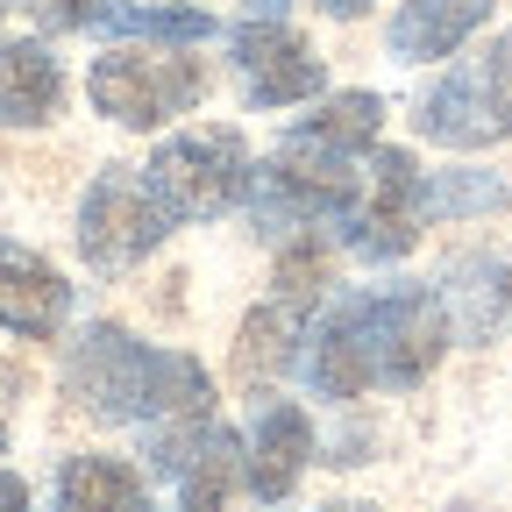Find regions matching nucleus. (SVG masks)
Here are the masks:
<instances>
[{
    "mask_svg": "<svg viewBox=\"0 0 512 512\" xmlns=\"http://www.w3.org/2000/svg\"><path fill=\"white\" fill-rule=\"evenodd\" d=\"M448 342H456V328H448L427 278L349 285V292H328L313 306L299 377L335 406H356L370 392H420L441 370Z\"/></svg>",
    "mask_w": 512,
    "mask_h": 512,
    "instance_id": "1",
    "label": "nucleus"
},
{
    "mask_svg": "<svg viewBox=\"0 0 512 512\" xmlns=\"http://www.w3.org/2000/svg\"><path fill=\"white\" fill-rule=\"evenodd\" d=\"M64 399L72 413L100 420V427H157V420H185V413H214V377L200 356L143 342L121 320H86L64 342Z\"/></svg>",
    "mask_w": 512,
    "mask_h": 512,
    "instance_id": "2",
    "label": "nucleus"
},
{
    "mask_svg": "<svg viewBox=\"0 0 512 512\" xmlns=\"http://www.w3.org/2000/svg\"><path fill=\"white\" fill-rule=\"evenodd\" d=\"M413 136L434 150H456V157L512 143V29H498L491 43H477L456 64H441V79L420 86Z\"/></svg>",
    "mask_w": 512,
    "mask_h": 512,
    "instance_id": "3",
    "label": "nucleus"
},
{
    "mask_svg": "<svg viewBox=\"0 0 512 512\" xmlns=\"http://www.w3.org/2000/svg\"><path fill=\"white\" fill-rule=\"evenodd\" d=\"M86 100L114 128L157 136V128H171L178 114L207 100V64L178 43H107L86 64Z\"/></svg>",
    "mask_w": 512,
    "mask_h": 512,
    "instance_id": "4",
    "label": "nucleus"
},
{
    "mask_svg": "<svg viewBox=\"0 0 512 512\" xmlns=\"http://www.w3.org/2000/svg\"><path fill=\"white\" fill-rule=\"evenodd\" d=\"M427 228H434L427 164L406 143H377L370 164H363V192L335 221V249L356 256V264H370V271H384V264H406V256L427 242Z\"/></svg>",
    "mask_w": 512,
    "mask_h": 512,
    "instance_id": "5",
    "label": "nucleus"
},
{
    "mask_svg": "<svg viewBox=\"0 0 512 512\" xmlns=\"http://www.w3.org/2000/svg\"><path fill=\"white\" fill-rule=\"evenodd\" d=\"M249 143H242V128H171V136L150 150L143 178L157 192V207L178 221V228H200V221H221L242 207V192H249Z\"/></svg>",
    "mask_w": 512,
    "mask_h": 512,
    "instance_id": "6",
    "label": "nucleus"
},
{
    "mask_svg": "<svg viewBox=\"0 0 512 512\" xmlns=\"http://www.w3.org/2000/svg\"><path fill=\"white\" fill-rule=\"evenodd\" d=\"M178 221L157 207V192L143 178V164H100L79 192V214H72V242H79V264L100 278H128L143 271L150 256L164 249Z\"/></svg>",
    "mask_w": 512,
    "mask_h": 512,
    "instance_id": "7",
    "label": "nucleus"
},
{
    "mask_svg": "<svg viewBox=\"0 0 512 512\" xmlns=\"http://www.w3.org/2000/svg\"><path fill=\"white\" fill-rule=\"evenodd\" d=\"M143 463L171 484V512H228L242 484V434L214 413H185L143 427Z\"/></svg>",
    "mask_w": 512,
    "mask_h": 512,
    "instance_id": "8",
    "label": "nucleus"
},
{
    "mask_svg": "<svg viewBox=\"0 0 512 512\" xmlns=\"http://www.w3.org/2000/svg\"><path fill=\"white\" fill-rule=\"evenodd\" d=\"M228 79L249 114L313 107L328 93V57H320L292 22H235L228 29Z\"/></svg>",
    "mask_w": 512,
    "mask_h": 512,
    "instance_id": "9",
    "label": "nucleus"
},
{
    "mask_svg": "<svg viewBox=\"0 0 512 512\" xmlns=\"http://www.w3.org/2000/svg\"><path fill=\"white\" fill-rule=\"evenodd\" d=\"M313 456H320L313 413L299 399H278V392L256 399V420L242 434V491L256 505H285L299 491V477L313 470Z\"/></svg>",
    "mask_w": 512,
    "mask_h": 512,
    "instance_id": "10",
    "label": "nucleus"
},
{
    "mask_svg": "<svg viewBox=\"0 0 512 512\" xmlns=\"http://www.w3.org/2000/svg\"><path fill=\"white\" fill-rule=\"evenodd\" d=\"M427 285H434V299H441L463 349H484V342L505 335V320H512V249H456V256H441V271Z\"/></svg>",
    "mask_w": 512,
    "mask_h": 512,
    "instance_id": "11",
    "label": "nucleus"
},
{
    "mask_svg": "<svg viewBox=\"0 0 512 512\" xmlns=\"http://www.w3.org/2000/svg\"><path fill=\"white\" fill-rule=\"evenodd\" d=\"M72 299H79V285L64 278L43 249H29V242H15L0 228V335L57 342L64 320H72Z\"/></svg>",
    "mask_w": 512,
    "mask_h": 512,
    "instance_id": "12",
    "label": "nucleus"
},
{
    "mask_svg": "<svg viewBox=\"0 0 512 512\" xmlns=\"http://www.w3.org/2000/svg\"><path fill=\"white\" fill-rule=\"evenodd\" d=\"M313 306L320 299H285V292H271L264 306H249L242 335H235V384H249V392H278V384L299 370Z\"/></svg>",
    "mask_w": 512,
    "mask_h": 512,
    "instance_id": "13",
    "label": "nucleus"
},
{
    "mask_svg": "<svg viewBox=\"0 0 512 512\" xmlns=\"http://www.w3.org/2000/svg\"><path fill=\"white\" fill-rule=\"evenodd\" d=\"M64 57L50 36H0V128H50L64 114Z\"/></svg>",
    "mask_w": 512,
    "mask_h": 512,
    "instance_id": "14",
    "label": "nucleus"
},
{
    "mask_svg": "<svg viewBox=\"0 0 512 512\" xmlns=\"http://www.w3.org/2000/svg\"><path fill=\"white\" fill-rule=\"evenodd\" d=\"M491 8L498 0H399L392 22H384V57L392 64H441L491 22Z\"/></svg>",
    "mask_w": 512,
    "mask_h": 512,
    "instance_id": "15",
    "label": "nucleus"
},
{
    "mask_svg": "<svg viewBox=\"0 0 512 512\" xmlns=\"http://www.w3.org/2000/svg\"><path fill=\"white\" fill-rule=\"evenodd\" d=\"M93 36H107V43H178V50H200V43L228 36V29H221V15L192 8V0H157V8H150V0H100Z\"/></svg>",
    "mask_w": 512,
    "mask_h": 512,
    "instance_id": "16",
    "label": "nucleus"
},
{
    "mask_svg": "<svg viewBox=\"0 0 512 512\" xmlns=\"http://www.w3.org/2000/svg\"><path fill=\"white\" fill-rule=\"evenodd\" d=\"M50 512H150V491H143L136 463L100 456V448H79V456L57 463Z\"/></svg>",
    "mask_w": 512,
    "mask_h": 512,
    "instance_id": "17",
    "label": "nucleus"
},
{
    "mask_svg": "<svg viewBox=\"0 0 512 512\" xmlns=\"http://www.w3.org/2000/svg\"><path fill=\"white\" fill-rule=\"evenodd\" d=\"M285 136H299V143H313V150H335V157H370L377 143H384V100L377 93H363V86H349V93H320Z\"/></svg>",
    "mask_w": 512,
    "mask_h": 512,
    "instance_id": "18",
    "label": "nucleus"
},
{
    "mask_svg": "<svg viewBox=\"0 0 512 512\" xmlns=\"http://www.w3.org/2000/svg\"><path fill=\"white\" fill-rule=\"evenodd\" d=\"M512 207V171L498 164H434L427 171V214L434 228L448 221H491Z\"/></svg>",
    "mask_w": 512,
    "mask_h": 512,
    "instance_id": "19",
    "label": "nucleus"
},
{
    "mask_svg": "<svg viewBox=\"0 0 512 512\" xmlns=\"http://www.w3.org/2000/svg\"><path fill=\"white\" fill-rule=\"evenodd\" d=\"M15 8L36 22V36H72V29H93L100 0H15Z\"/></svg>",
    "mask_w": 512,
    "mask_h": 512,
    "instance_id": "20",
    "label": "nucleus"
},
{
    "mask_svg": "<svg viewBox=\"0 0 512 512\" xmlns=\"http://www.w3.org/2000/svg\"><path fill=\"white\" fill-rule=\"evenodd\" d=\"M313 8L328 15V22H363V15L377 8V0H313Z\"/></svg>",
    "mask_w": 512,
    "mask_h": 512,
    "instance_id": "21",
    "label": "nucleus"
},
{
    "mask_svg": "<svg viewBox=\"0 0 512 512\" xmlns=\"http://www.w3.org/2000/svg\"><path fill=\"white\" fill-rule=\"evenodd\" d=\"M0 512H29V484L15 470H0Z\"/></svg>",
    "mask_w": 512,
    "mask_h": 512,
    "instance_id": "22",
    "label": "nucleus"
},
{
    "mask_svg": "<svg viewBox=\"0 0 512 512\" xmlns=\"http://www.w3.org/2000/svg\"><path fill=\"white\" fill-rule=\"evenodd\" d=\"M292 0H242V22H285Z\"/></svg>",
    "mask_w": 512,
    "mask_h": 512,
    "instance_id": "23",
    "label": "nucleus"
},
{
    "mask_svg": "<svg viewBox=\"0 0 512 512\" xmlns=\"http://www.w3.org/2000/svg\"><path fill=\"white\" fill-rule=\"evenodd\" d=\"M320 512H384V505H370V498H328Z\"/></svg>",
    "mask_w": 512,
    "mask_h": 512,
    "instance_id": "24",
    "label": "nucleus"
},
{
    "mask_svg": "<svg viewBox=\"0 0 512 512\" xmlns=\"http://www.w3.org/2000/svg\"><path fill=\"white\" fill-rule=\"evenodd\" d=\"M8 15H15V0H0V22H8Z\"/></svg>",
    "mask_w": 512,
    "mask_h": 512,
    "instance_id": "25",
    "label": "nucleus"
},
{
    "mask_svg": "<svg viewBox=\"0 0 512 512\" xmlns=\"http://www.w3.org/2000/svg\"><path fill=\"white\" fill-rule=\"evenodd\" d=\"M0 448H8V427H0Z\"/></svg>",
    "mask_w": 512,
    "mask_h": 512,
    "instance_id": "26",
    "label": "nucleus"
},
{
    "mask_svg": "<svg viewBox=\"0 0 512 512\" xmlns=\"http://www.w3.org/2000/svg\"><path fill=\"white\" fill-rule=\"evenodd\" d=\"M192 8H200V0H192Z\"/></svg>",
    "mask_w": 512,
    "mask_h": 512,
    "instance_id": "27",
    "label": "nucleus"
}]
</instances>
